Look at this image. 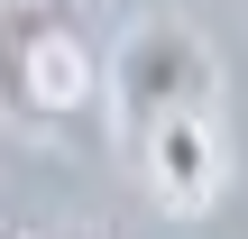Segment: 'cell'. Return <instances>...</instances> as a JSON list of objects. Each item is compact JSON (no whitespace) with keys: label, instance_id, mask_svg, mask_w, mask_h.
I'll return each instance as SVG.
<instances>
[{"label":"cell","instance_id":"obj_1","mask_svg":"<svg viewBox=\"0 0 248 239\" xmlns=\"http://www.w3.org/2000/svg\"><path fill=\"white\" fill-rule=\"evenodd\" d=\"M101 111V55L55 0H9L0 9V120L74 138Z\"/></svg>","mask_w":248,"mask_h":239},{"label":"cell","instance_id":"obj_2","mask_svg":"<svg viewBox=\"0 0 248 239\" xmlns=\"http://www.w3.org/2000/svg\"><path fill=\"white\" fill-rule=\"evenodd\" d=\"M221 101V55L193 18H138L110 55H101V111L120 129V147H138L156 120H193Z\"/></svg>","mask_w":248,"mask_h":239},{"label":"cell","instance_id":"obj_3","mask_svg":"<svg viewBox=\"0 0 248 239\" xmlns=\"http://www.w3.org/2000/svg\"><path fill=\"white\" fill-rule=\"evenodd\" d=\"M129 166H138V184H147V203H166V212H212L221 203V175H230V157H221V120L212 111H193V120H156L138 147H120Z\"/></svg>","mask_w":248,"mask_h":239},{"label":"cell","instance_id":"obj_4","mask_svg":"<svg viewBox=\"0 0 248 239\" xmlns=\"http://www.w3.org/2000/svg\"><path fill=\"white\" fill-rule=\"evenodd\" d=\"M0 239H28V230H18V221H9V212H0Z\"/></svg>","mask_w":248,"mask_h":239}]
</instances>
